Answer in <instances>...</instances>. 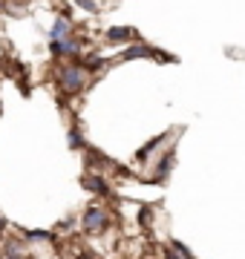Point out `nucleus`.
<instances>
[{"label":"nucleus","mask_w":245,"mask_h":259,"mask_svg":"<svg viewBox=\"0 0 245 259\" xmlns=\"http://www.w3.org/2000/svg\"><path fill=\"white\" fill-rule=\"evenodd\" d=\"M75 3H78V6H84L87 12H95V9H98V6H95V0H75Z\"/></svg>","instance_id":"15"},{"label":"nucleus","mask_w":245,"mask_h":259,"mask_svg":"<svg viewBox=\"0 0 245 259\" xmlns=\"http://www.w3.org/2000/svg\"><path fill=\"white\" fill-rule=\"evenodd\" d=\"M49 52L55 58H78L81 55V40L75 37H61V40H49Z\"/></svg>","instance_id":"3"},{"label":"nucleus","mask_w":245,"mask_h":259,"mask_svg":"<svg viewBox=\"0 0 245 259\" xmlns=\"http://www.w3.org/2000/svg\"><path fill=\"white\" fill-rule=\"evenodd\" d=\"M139 222H144V225L153 222V210L150 207H142V210H139Z\"/></svg>","instance_id":"14"},{"label":"nucleus","mask_w":245,"mask_h":259,"mask_svg":"<svg viewBox=\"0 0 245 259\" xmlns=\"http://www.w3.org/2000/svg\"><path fill=\"white\" fill-rule=\"evenodd\" d=\"M136 37V32H133L130 26H113L107 29V40L110 44H124V40H133Z\"/></svg>","instance_id":"9"},{"label":"nucleus","mask_w":245,"mask_h":259,"mask_svg":"<svg viewBox=\"0 0 245 259\" xmlns=\"http://www.w3.org/2000/svg\"><path fill=\"white\" fill-rule=\"evenodd\" d=\"M107 225H110V213L104 210L101 204L87 207V213L81 216V228H84V233H101V231H107Z\"/></svg>","instance_id":"2"},{"label":"nucleus","mask_w":245,"mask_h":259,"mask_svg":"<svg viewBox=\"0 0 245 259\" xmlns=\"http://www.w3.org/2000/svg\"><path fill=\"white\" fill-rule=\"evenodd\" d=\"M20 239L26 242V245H44V242L52 239V233H49V231H23Z\"/></svg>","instance_id":"10"},{"label":"nucleus","mask_w":245,"mask_h":259,"mask_svg":"<svg viewBox=\"0 0 245 259\" xmlns=\"http://www.w3.org/2000/svg\"><path fill=\"white\" fill-rule=\"evenodd\" d=\"M156 55V49L147 47V44H133L121 52V61H133V58H153Z\"/></svg>","instance_id":"8"},{"label":"nucleus","mask_w":245,"mask_h":259,"mask_svg":"<svg viewBox=\"0 0 245 259\" xmlns=\"http://www.w3.org/2000/svg\"><path fill=\"white\" fill-rule=\"evenodd\" d=\"M173 161H176V150L170 147V150H168V156L159 158V164H156V173H153V179H156V182H165V179H168V173L173 170Z\"/></svg>","instance_id":"6"},{"label":"nucleus","mask_w":245,"mask_h":259,"mask_svg":"<svg viewBox=\"0 0 245 259\" xmlns=\"http://www.w3.org/2000/svg\"><path fill=\"white\" fill-rule=\"evenodd\" d=\"M0 250H3V259H29V250L23 239H6Z\"/></svg>","instance_id":"4"},{"label":"nucleus","mask_w":245,"mask_h":259,"mask_svg":"<svg viewBox=\"0 0 245 259\" xmlns=\"http://www.w3.org/2000/svg\"><path fill=\"white\" fill-rule=\"evenodd\" d=\"M66 141H69V147H72V150H81V147H84V136H81V130L72 127L69 133H66Z\"/></svg>","instance_id":"12"},{"label":"nucleus","mask_w":245,"mask_h":259,"mask_svg":"<svg viewBox=\"0 0 245 259\" xmlns=\"http://www.w3.org/2000/svg\"><path fill=\"white\" fill-rule=\"evenodd\" d=\"M161 141H165V136H159V139H153L150 144H144V147L139 150V161H147V158H150L153 153H156V150L161 147Z\"/></svg>","instance_id":"11"},{"label":"nucleus","mask_w":245,"mask_h":259,"mask_svg":"<svg viewBox=\"0 0 245 259\" xmlns=\"http://www.w3.org/2000/svg\"><path fill=\"white\" fill-rule=\"evenodd\" d=\"M161 259H185V256H179V253H176V250L168 245V248H165V256H161Z\"/></svg>","instance_id":"16"},{"label":"nucleus","mask_w":245,"mask_h":259,"mask_svg":"<svg viewBox=\"0 0 245 259\" xmlns=\"http://www.w3.org/2000/svg\"><path fill=\"white\" fill-rule=\"evenodd\" d=\"M168 245H170V248H173V250H176L179 256H185V259H193V253H190V248H188V245H185V242H179V239H170Z\"/></svg>","instance_id":"13"},{"label":"nucleus","mask_w":245,"mask_h":259,"mask_svg":"<svg viewBox=\"0 0 245 259\" xmlns=\"http://www.w3.org/2000/svg\"><path fill=\"white\" fill-rule=\"evenodd\" d=\"M87 78H90V72L81 64H66L58 69V87L64 95H78L87 87Z\"/></svg>","instance_id":"1"},{"label":"nucleus","mask_w":245,"mask_h":259,"mask_svg":"<svg viewBox=\"0 0 245 259\" xmlns=\"http://www.w3.org/2000/svg\"><path fill=\"white\" fill-rule=\"evenodd\" d=\"M81 182H84V187H87V190H93V193H98V196H110V185H107V182H104L101 176H95V173H87V176L81 179Z\"/></svg>","instance_id":"7"},{"label":"nucleus","mask_w":245,"mask_h":259,"mask_svg":"<svg viewBox=\"0 0 245 259\" xmlns=\"http://www.w3.org/2000/svg\"><path fill=\"white\" fill-rule=\"evenodd\" d=\"M0 9H3V0H0Z\"/></svg>","instance_id":"17"},{"label":"nucleus","mask_w":245,"mask_h":259,"mask_svg":"<svg viewBox=\"0 0 245 259\" xmlns=\"http://www.w3.org/2000/svg\"><path fill=\"white\" fill-rule=\"evenodd\" d=\"M69 35H72V20L66 18V15L55 18V23L49 29V40H61V37H69Z\"/></svg>","instance_id":"5"}]
</instances>
